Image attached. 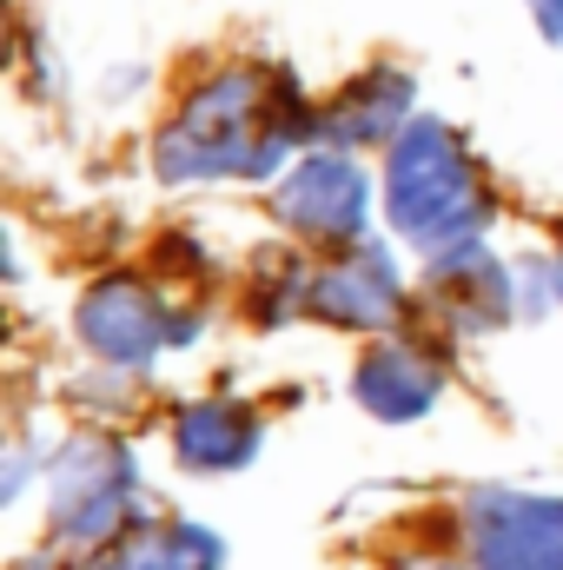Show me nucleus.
<instances>
[{
  "instance_id": "nucleus-3",
  "label": "nucleus",
  "mask_w": 563,
  "mask_h": 570,
  "mask_svg": "<svg viewBox=\"0 0 563 570\" xmlns=\"http://www.w3.org/2000/svg\"><path fill=\"white\" fill-rule=\"evenodd\" d=\"M140 498L134 451L113 438H67L47 458V524L67 544H107L127 531V511Z\"/></svg>"
},
{
  "instance_id": "nucleus-10",
  "label": "nucleus",
  "mask_w": 563,
  "mask_h": 570,
  "mask_svg": "<svg viewBox=\"0 0 563 570\" xmlns=\"http://www.w3.org/2000/svg\"><path fill=\"white\" fill-rule=\"evenodd\" d=\"M266 444V425L253 405H233V399H199L172 419V458L192 471V478H226V471H246Z\"/></svg>"
},
{
  "instance_id": "nucleus-5",
  "label": "nucleus",
  "mask_w": 563,
  "mask_h": 570,
  "mask_svg": "<svg viewBox=\"0 0 563 570\" xmlns=\"http://www.w3.org/2000/svg\"><path fill=\"white\" fill-rule=\"evenodd\" d=\"M273 213L312 246H358V233L372 219V179L352 153L318 146L279 179Z\"/></svg>"
},
{
  "instance_id": "nucleus-14",
  "label": "nucleus",
  "mask_w": 563,
  "mask_h": 570,
  "mask_svg": "<svg viewBox=\"0 0 563 570\" xmlns=\"http://www.w3.org/2000/svg\"><path fill=\"white\" fill-rule=\"evenodd\" d=\"M13 570H60V558H53V551H40V558H20Z\"/></svg>"
},
{
  "instance_id": "nucleus-6",
  "label": "nucleus",
  "mask_w": 563,
  "mask_h": 570,
  "mask_svg": "<svg viewBox=\"0 0 563 570\" xmlns=\"http://www.w3.org/2000/svg\"><path fill=\"white\" fill-rule=\"evenodd\" d=\"M464 531L477 570H563V498L477 491Z\"/></svg>"
},
{
  "instance_id": "nucleus-8",
  "label": "nucleus",
  "mask_w": 563,
  "mask_h": 570,
  "mask_svg": "<svg viewBox=\"0 0 563 570\" xmlns=\"http://www.w3.org/2000/svg\"><path fill=\"white\" fill-rule=\"evenodd\" d=\"M418 80L405 67H365L325 114H318V146H338V153H358V146H392L418 114Z\"/></svg>"
},
{
  "instance_id": "nucleus-13",
  "label": "nucleus",
  "mask_w": 563,
  "mask_h": 570,
  "mask_svg": "<svg viewBox=\"0 0 563 570\" xmlns=\"http://www.w3.org/2000/svg\"><path fill=\"white\" fill-rule=\"evenodd\" d=\"M392 570H457V564H437V558H398Z\"/></svg>"
},
{
  "instance_id": "nucleus-4",
  "label": "nucleus",
  "mask_w": 563,
  "mask_h": 570,
  "mask_svg": "<svg viewBox=\"0 0 563 570\" xmlns=\"http://www.w3.org/2000/svg\"><path fill=\"white\" fill-rule=\"evenodd\" d=\"M73 325H80V345L113 372H140L146 358H159L166 345H186L199 332V318H172L166 298L134 273H107L87 285Z\"/></svg>"
},
{
  "instance_id": "nucleus-9",
  "label": "nucleus",
  "mask_w": 563,
  "mask_h": 570,
  "mask_svg": "<svg viewBox=\"0 0 563 570\" xmlns=\"http://www.w3.org/2000/svg\"><path fill=\"white\" fill-rule=\"evenodd\" d=\"M352 399H358L378 425H418V419L437 412V399H444V365H437L424 345L385 338V345H372V352L358 358Z\"/></svg>"
},
{
  "instance_id": "nucleus-7",
  "label": "nucleus",
  "mask_w": 563,
  "mask_h": 570,
  "mask_svg": "<svg viewBox=\"0 0 563 570\" xmlns=\"http://www.w3.org/2000/svg\"><path fill=\"white\" fill-rule=\"evenodd\" d=\"M298 312H312L325 325H345V332H385L405 312V273L385 246H352V253L305 273Z\"/></svg>"
},
{
  "instance_id": "nucleus-12",
  "label": "nucleus",
  "mask_w": 563,
  "mask_h": 570,
  "mask_svg": "<svg viewBox=\"0 0 563 570\" xmlns=\"http://www.w3.org/2000/svg\"><path fill=\"white\" fill-rule=\"evenodd\" d=\"M531 7V20H537V33L551 40V47H563V0H524Z\"/></svg>"
},
{
  "instance_id": "nucleus-1",
  "label": "nucleus",
  "mask_w": 563,
  "mask_h": 570,
  "mask_svg": "<svg viewBox=\"0 0 563 570\" xmlns=\"http://www.w3.org/2000/svg\"><path fill=\"white\" fill-rule=\"evenodd\" d=\"M318 134V114L298 100L292 73L259 67H219L206 73L179 114L152 140V173L166 186H199V179H273L292 146Z\"/></svg>"
},
{
  "instance_id": "nucleus-15",
  "label": "nucleus",
  "mask_w": 563,
  "mask_h": 570,
  "mask_svg": "<svg viewBox=\"0 0 563 570\" xmlns=\"http://www.w3.org/2000/svg\"><path fill=\"white\" fill-rule=\"evenodd\" d=\"M551 285H557V305H563V253L551 259Z\"/></svg>"
},
{
  "instance_id": "nucleus-11",
  "label": "nucleus",
  "mask_w": 563,
  "mask_h": 570,
  "mask_svg": "<svg viewBox=\"0 0 563 570\" xmlns=\"http://www.w3.org/2000/svg\"><path fill=\"white\" fill-rule=\"evenodd\" d=\"M87 570H226V544L192 518H134Z\"/></svg>"
},
{
  "instance_id": "nucleus-2",
  "label": "nucleus",
  "mask_w": 563,
  "mask_h": 570,
  "mask_svg": "<svg viewBox=\"0 0 563 570\" xmlns=\"http://www.w3.org/2000/svg\"><path fill=\"white\" fill-rule=\"evenodd\" d=\"M385 213H392V233L412 239L418 253L484 239L491 193H484V173H477L471 146L457 140L451 120L418 114L385 146Z\"/></svg>"
}]
</instances>
